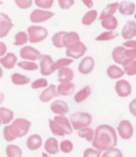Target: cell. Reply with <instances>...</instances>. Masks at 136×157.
<instances>
[{"mask_svg":"<svg viewBox=\"0 0 136 157\" xmlns=\"http://www.w3.org/2000/svg\"><path fill=\"white\" fill-rule=\"evenodd\" d=\"M6 153L7 157H22V151L18 146L10 144L6 147Z\"/></svg>","mask_w":136,"mask_h":157,"instance_id":"74e56055","label":"cell"},{"mask_svg":"<svg viewBox=\"0 0 136 157\" xmlns=\"http://www.w3.org/2000/svg\"><path fill=\"white\" fill-rule=\"evenodd\" d=\"M77 135L81 138L85 139L87 141L91 142L93 141V139H94L95 132L93 131V129H92V128H90L89 127L84 128L82 129L78 130Z\"/></svg>","mask_w":136,"mask_h":157,"instance_id":"d6a6232c","label":"cell"},{"mask_svg":"<svg viewBox=\"0 0 136 157\" xmlns=\"http://www.w3.org/2000/svg\"><path fill=\"white\" fill-rule=\"evenodd\" d=\"M14 2L20 9H28L32 6L33 0H14Z\"/></svg>","mask_w":136,"mask_h":157,"instance_id":"bcb514c9","label":"cell"},{"mask_svg":"<svg viewBox=\"0 0 136 157\" xmlns=\"http://www.w3.org/2000/svg\"><path fill=\"white\" fill-rule=\"evenodd\" d=\"M74 130L82 129L89 127L93 121V117L89 113L85 112H76L73 113L69 118Z\"/></svg>","mask_w":136,"mask_h":157,"instance_id":"7a4b0ae2","label":"cell"},{"mask_svg":"<svg viewBox=\"0 0 136 157\" xmlns=\"http://www.w3.org/2000/svg\"><path fill=\"white\" fill-rule=\"evenodd\" d=\"M0 118L2 124H8L14 119V112L6 108L1 107L0 109Z\"/></svg>","mask_w":136,"mask_h":157,"instance_id":"83f0119b","label":"cell"},{"mask_svg":"<svg viewBox=\"0 0 136 157\" xmlns=\"http://www.w3.org/2000/svg\"><path fill=\"white\" fill-rule=\"evenodd\" d=\"M50 109L53 113L57 114V116H65L69 113V111L68 104L61 100L53 101L50 105Z\"/></svg>","mask_w":136,"mask_h":157,"instance_id":"5bb4252c","label":"cell"},{"mask_svg":"<svg viewBox=\"0 0 136 157\" xmlns=\"http://www.w3.org/2000/svg\"><path fill=\"white\" fill-rule=\"evenodd\" d=\"M115 89L117 95L120 98H127L130 96L132 92V87L130 82L123 79L117 81Z\"/></svg>","mask_w":136,"mask_h":157,"instance_id":"30bf717a","label":"cell"},{"mask_svg":"<svg viewBox=\"0 0 136 157\" xmlns=\"http://www.w3.org/2000/svg\"><path fill=\"white\" fill-rule=\"evenodd\" d=\"M74 78V73L70 68L65 67L58 70V82L60 83H69Z\"/></svg>","mask_w":136,"mask_h":157,"instance_id":"e0dca14e","label":"cell"},{"mask_svg":"<svg viewBox=\"0 0 136 157\" xmlns=\"http://www.w3.org/2000/svg\"><path fill=\"white\" fill-rule=\"evenodd\" d=\"M42 56V54L39 50L30 46H24L20 50V57L24 60H29V61L34 62V61L40 59Z\"/></svg>","mask_w":136,"mask_h":157,"instance_id":"ba28073f","label":"cell"},{"mask_svg":"<svg viewBox=\"0 0 136 157\" xmlns=\"http://www.w3.org/2000/svg\"><path fill=\"white\" fill-rule=\"evenodd\" d=\"M125 55H126L127 58L136 60V50H134V49L126 50V51H125Z\"/></svg>","mask_w":136,"mask_h":157,"instance_id":"816d5d0a","label":"cell"},{"mask_svg":"<svg viewBox=\"0 0 136 157\" xmlns=\"http://www.w3.org/2000/svg\"><path fill=\"white\" fill-rule=\"evenodd\" d=\"M57 96H58L57 92V87L54 84H51L42 92V94L39 96V99L42 102L47 103Z\"/></svg>","mask_w":136,"mask_h":157,"instance_id":"9a60e30c","label":"cell"},{"mask_svg":"<svg viewBox=\"0 0 136 157\" xmlns=\"http://www.w3.org/2000/svg\"><path fill=\"white\" fill-rule=\"evenodd\" d=\"M65 34H66L65 31H60L53 34L52 37V42H53V46L57 48H59V49L64 48L63 39Z\"/></svg>","mask_w":136,"mask_h":157,"instance_id":"8d00e7d4","label":"cell"},{"mask_svg":"<svg viewBox=\"0 0 136 157\" xmlns=\"http://www.w3.org/2000/svg\"><path fill=\"white\" fill-rule=\"evenodd\" d=\"M60 149L61 150V151H63L64 153H69L73 149V143L68 140H63L60 144Z\"/></svg>","mask_w":136,"mask_h":157,"instance_id":"7bdbcfd3","label":"cell"},{"mask_svg":"<svg viewBox=\"0 0 136 157\" xmlns=\"http://www.w3.org/2000/svg\"><path fill=\"white\" fill-rule=\"evenodd\" d=\"M6 50H7V46L5 45V43L2 42H0V56L3 57L6 55Z\"/></svg>","mask_w":136,"mask_h":157,"instance_id":"f5cc1de1","label":"cell"},{"mask_svg":"<svg viewBox=\"0 0 136 157\" xmlns=\"http://www.w3.org/2000/svg\"><path fill=\"white\" fill-rule=\"evenodd\" d=\"M3 136L5 140L7 142H11L16 139V136L14 135V132L12 130L10 125H6L3 128Z\"/></svg>","mask_w":136,"mask_h":157,"instance_id":"60d3db41","label":"cell"},{"mask_svg":"<svg viewBox=\"0 0 136 157\" xmlns=\"http://www.w3.org/2000/svg\"><path fill=\"white\" fill-rule=\"evenodd\" d=\"M11 82L16 86H23L27 85L30 82V78L26 75H22L18 73H14L10 76Z\"/></svg>","mask_w":136,"mask_h":157,"instance_id":"f546056e","label":"cell"},{"mask_svg":"<svg viewBox=\"0 0 136 157\" xmlns=\"http://www.w3.org/2000/svg\"><path fill=\"white\" fill-rule=\"evenodd\" d=\"M73 62V60L70 58H60L59 60H57V62H55L53 65V69L54 71L56 70H59L62 68L67 67L68 66L71 65Z\"/></svg>","mask_w":136,"mask_h":157,"instance_id":"f35d334b","label":"cell"},{"mask_svg":"<svg viewBox=\"0 0 136 157\" xmlns=\"http://www.w3.org/2000/svg\"><path fill=\"white\" fill-rule=\"evenodd\" d=\"M54 13L51 11H47V10H42L37 9L31 12L30 16V19L32 22L34 23H41V22H45L53 17Z\"/></svg>","mask_w":136,"mask_h":157,"instance_id":"9c48e42d","label":"cell"},{"mask_svg":"<svg viewBox=\"0 0 136 157\" xmlns=\"http://www.w3.org/2000/svg\"><path fill=\"white\" fill-rule=\"evenodd\" d=\"M117 144V135L113 127L108 124H101L95 131L93 146L98 151H108Z\"/></svg>","mask_w":136,"mask_h":157,"instance_id":"6da1fadb","label":"cell"},{"mask_svg":"<svg viewBox=\"0 0 136 157\" xmlns=\"http://www.w3.org/2000/svg\"><path fill=\"white\" fill-rule=\"evenodd\" d=\"M85 6L89 8H92L93 6V0H81Z\"/></svg>","mask_w":136,"mask_h":157,"instance_id":"db71d44e","label":"cell"},{"mask_svg":"<svg viewBox=\"0 0 136 157\" xmlns=\"http://www.w3.org/2000/svg\"><path fill=\"white\" fill-rule=\"evenodd\" d=\"M95 66L94 58L91 56H87L81 60L78 66V70L81 74H89L93 71Z\"/></svg>","mask_w":136,"mask_h":157,"instance_id":"4fadbf2b","label":"cell"},{"mask_svg":"<svg viewBox=\"0 0 136 157\" xmlns=\"http://www.w3.org/2000/svg\"><path fill=\"white\" fill-rule=\"evenodd\" d=\"M29 41V36L26 34V32L24 31H20L15 34L14 36V46H23L25 44L27 43Z\"/></svg>","mask_w":136,"mask_h":157,"instance_id":"d590c367","label":"cell"},{"mask_svg":"<svg viewBox=\"0 0 136 157\" xmlns=\"http://www.w3.org/2000/svg\"><path fill=\"white\" fill-rule=\"evenodd\" d=\"M60 7L63 10H68L74 4V0H58Z\"/></svg>","mask_w":136,"mask_h":157,"instance_id":"c3c4849f","label":"cell"},{"mask_svg":"<svg viewBox=\"0 0 136 157\" xmlns=\"http://www.w3.org/2000/svg\"><path fill=\"white\" fill-rule=\"evenodd\" d=\"M75 90V84L69 82V83H60L57 86V94L60 96H69L73 94Z\"/></svg>","mask_w":136,"mask_h":157,"instance_id":"7402d4cb","label":"cell"},{"mask_svg":"<svg viewBox=\"0 0 136 157\" xmlns=\"http://www.w3.org/2000/svg\"><path fill=\"white\" fill-rule=\"evenodd\" d=\"M42 157H49V156L47 155V154H45V152H43V153L42 154Z\"/></svg>","mask_w":136,"mask_h":157,"instance_id":"11a10c76","label":"cell"},{"mask_svg":"<svg viewBox=\"0 0 136 157\" xmlns=\"http://www.w3.org/2000/svg\"><path fill=\"white\" fill-rule=\"evenodd\" d=\"M80 41H81V38H80L79 34H77V32H66V34L64 36L63 39L64 47H70V46L74 45L77 42H80Z\"/></svg>","mask_w":136,"mask_h":157,"instance_id":"44dd1931","label":"cell"},{"mask_svg":"<svg viewBox=\"0 0 136 157\" xmlns=\"http://www.w3.org/2000/svg\"><path fill=\"white\" fill-rule=\"evenodd\" d=\"M29 41L31 43H38L42 42L47 38L48 30L43 26H30L27 29Z\"/></svg>","mask_w":136,"mask_h":157,"instance_id":"277c9868","label":"cell"},{"mask_svg":"<svg viewBox=\"0 0 136 157\" xmlns=\"http://www.w3.org/2000/svg\"><path fill=\"white\" fill-rule=\"evenodd\" d=\"M49 128L51 130L52 133L54 136H64L65 134V130L63 129V128L59 124L55 121L54 120H49Z\"/></svg>","mask_w":136,"mask_h":157,"instance_id":"1f68e13d","label":"cell"},{"mask_svg":"<svg viewBox=\"0 0 136 157\" xmlns=\"http://www.w3.org/2000/svg\"><path fill=\"white\" fill-rule=\"evenodd\" d=\"M53 120L63 128L66 135H70L73 133V128L71 124V122L67 117H65V116H56L54 117Z\"/></svg>","mask_w":136,"mask_h":157,"instance_id":"ffe728a7","label":"cell"},{"mask_svg":"<svg viewBox=\"0 0 136 157\" xmlns=\"http://www.w3.org/2000/svg\"><path fill=\"white\" fill-rule=\"evenodd\" d=\"M126 48L123 46H117L115 49H113L112 53H111V57L115 62L118 65H123L125 60L127 59V57L125 55V51Z\"/></svg>","mask_w":136,"mask_h":157,"instance_id":"ac0fdd59","label":"cell"},{"mask_svg":"<svg viewBox=\"0 0 136 157\" xmlns=\"http://www.w3.org/2000/svg\"><path fill=\"white\" fill-rule=\"evenodd\" d=\"M135 10V4L132 2L123 1L119 3V11L123 15H132Z\"/></svg>","mask_w":136,"mask_h":157,"instance_id":"603a6c76","label":"cell"},{"mask_svg":"<svg viewBox=\"0 0 136 157\" xmlns=\"http://www.w3.org/2000/svg\"><path fill=\"white\" fill-rule=\"evenodd\" d=\"M129 111L134 117H136V98L132 100L129 104Z\"/></svg>","mask_w":136,"mask_h":157,"instance_id":"681fc988","label":"cell"},{"mask_svg":"<svg viewBox=\"0 0 136 157\" xmlns=\"http://www.w3.org/2000/svg\"><path fill=\"white\" fill-rule=\"evenodd\" d=\"M101 26L105 30L111 31V30H115L118 26V20L115 17L112 16L106 19L101 20Z\"/></svg>","mask_w":136,"mask_h":157,"instance_id":"4dcf8cb0","label":"cell"},{"mask_svg":"<svg viewBox=\"0 0 136 157\" xmlns=\"http://www.w3.org/2000/svg\"><path fill=\"white\" fill-rule=\"evenodd\" d=\"M40 63V71L42 75L45 76H49L53 73H54V70L53 69V65L54 62L53 61V58L49 55L45 54L41 57L39 59Z\"/></svg>","mask_w":136,"mask_h":157,"instance_id":"52a82bcc","label":"cell"},{"mask_svg":"<svg viewBox=\"0 0 136 157\" xmlns=\"http://www.w3.org/2000/svg\"><path fill=\"white\" fill-rule=\"evenodd\" d=\"M121 35L125 40H131L136 37V22L132 20L127 21L123 27Z\"/></svg>","mask_w":136,"mask_h":157,"instance_id":"7c38bea8","label":"cell"},{"mask_svg":"<svg viewBox=\"0 0 136 157\" xmlns=\"http://www.w3.org/2000/svg\"><path fill=\"white\" fill-rule=\"evenodd\" d=\"M84 157H100V151L95 150L93 148H87L84 151Z\"/></svg>","mask_w":136,"mask_h":157,"instance_id":"7dc6e473","label":"cell"},{"mask_svg":"<svg viewBox=\"0 0 136 157\" xmlns=\"http://www.w3.org/2000/svg\"><path fill=\"white\" fill-rule=\"evenodd\" d=\"M101 157H123V153L121 152L120 150L114 147V148H111L108 151H105Z\"/></svg>","mask_w":136,"mask_h":157,"instance_id":"f6af8a7d","label":"cell"},{"mask_svg":"<svg viewBox=\"0 0 136 157\" xmlns=\"http://www.w3.org/2000/svg\"><path fill=\"white\" fill-rule=\"evenodd\" d=\"M54 0H34L36 6L43 9H49L53 5Z\"/></svg>","mask_w":136,"mask_h":157,"instance_id":"ee69618b","label":"cell"},{"mask_svg":"<svg viewBox=\"0 0 136 157\" xmlns=\"http://www.w3.org/2000/svg\"><path fill=\"white\" fill-rule=\"evenodd\" d=\"M44 147H45V151L50 155H55V154L58 153L60 151L58 142L55 138L53 137H50L46 140Z\"/></svg>","mask_w":136,"mask_h":157,"instance_id":"cb8c5ba5","label":"cell"},{"mask_svg":"<svg viewBox=\"0 0 136 157\" xmlns=\"http://www.w3.org/2000/svg\"><path fill=\"white\" fill-rule=\"evenodd\" d=\"M30 126H31V122L23 118L15 119L10 124V127L17 138L23 137L24 136H26L30 130Z\"/></svg>","mask_w":136,"mask_h":157,"instance_id":"3957f363","label":"cell"},{"mask_svg":"<svg viewBox=\"0 0 136 157\" xmlns=\"http://www.w3.org/2000/svg\"><path fill=\"white\" fill-rule=\"evenodd\" d=\"M48 86H49L48 81L45 78H39V79L35 80L31 84V88L33 90L43 89V88H47Z\"/></svg>","mask_w":136,"mask_h":157,"instance_id":"b9f144b4","label":"cell"},{"mask_svg":"<svg viewBox=\"0 0 136 157\" xmlns=\"http://www.w3.org/2000/svg\"><path fill=\"white\" fill-rule=\"evenodd\" d=\"M14 26L11 18L4 13L0 14V38H5Z\"/></svg>","mask_w":136,"mask_h":157,"instance_id":"8fae6325","label":"cell"},{"mask_svg":"<svg viewBox=\"0 0 136 157\" xmlns=\"http://www.w3.org/2000/svg\"><path fill=\"white\" fill-rule=\"evenodd\" d=\"M134 18L136 19V13H135V14H134Z\"/></svg>","mask_w":136,"mask_h":157,"instance_id":"9f6ffc18","label":"cell"},{"mask_svg":"<svg viewBox=\"0 0 136 157\" xmlns=\"http://www.w3.org/2000/svg\"><path fill=\"white\" fill-rule=\"evenodd\" d=\"M18 66L24 70L27 71H34L38 70V65L31 61H22L17 63Z\"/></svg>","mask_w":136,"mask_h":157,"instance_id":"ab89813d","label":"cell"},{"mask_svg":"<svg viewBox=\"0 0 136 157\" xmlns=\"http://www.w3.org/2000/svg\"><path fill=\"white\" fill-rule=\"evenodd\" d=\"M42 139L38 134H34L29 136V138L26 140V146L28 149L31 151H35V150L39 149L42 147Z\"/></svg>","mask_w":136,"mask_h":157,"instance_id":"d6986e66","label":"cell"},{"mask_svg":"<svg viewBox=\"0 0 136 157\" xmlns=\"http://www.w3.org/2000/svg\"><path fill=\"white\" fill-rule=\"evenodd\" d=\"M107 74L111 79H119L124 75L125 72L120 67L115 65H111L107 69Z\"/></svg>","mask_w":136,"mask_h":157,"instance_id":"484cf974","label":"cell"},{"mask_svg":"<svg viewBox=\"0 0 136 157\" xmlns=\"http://www.w3.org/2000/svg\"><path fill=\"white\" fill-rule=\"evenodd\" d=\"M123 67L125 74L128 76H134L136 74V60L127 58L123 63Z\"/></svg>","mask_w":136,"mask_h":157,"instance_id":"4316f807","label":"cell"},{"mask_svg":"<svg viewBox=\"0 0 136 157\" xmlns=\"http://www.w3.org/2000/svg\"><path fill=\"white\" fill-rule=\"evenodd\" d=\"M119 3L118 2H114V3L108 4L106 7L104 9V10L101 13L99 19L100 20H104L108 18H110V17H112L113 14L115 13V11L117 10V9H119Z\"/></svg>","mask_w":136,"mask_h":157,"instance_id":"d4e9b609","label":"cell"},{"mask_svg":"<svg viewBox=\"0 0 136 157\" xmlns=\"http://www.w3.org/2000/svg\"><path fill=\"white\" fill-rule=\"evenodd\" d=\"M119 135L122 139L129 140L132 137L134 133V128H133L132 124L127 120H123L119 122L118 127H117Z\"/></svg>","mask_w":136,"mask_h":157,"instance_id":"8992f818","label":"cell"},{"mask_svg":"<svg viewBox=\"0 0 136 157\" xmlns=\"http://www.w3.org/2000/svg\"><path fill=\"white\" fill-rule=\"evenodd\" d=\"M97 18V11L96 10H91L88 11L82 18V24L85 26H90L96 21Z\"/></svg>","mask_w":136,"mask_h":157,"instance_id":"836d02e7","label":"cell"},{"mask_svg":"<svg viewBox=\"0 0 136 157\" xmlns=\"http://www.w3.org/2000/svg\"><path fill=\"white\" fill-rule=\"evenodd\" d=\"M119 36V34L117 32L111 30V31H105L101 33L99 36H97L96 38V41H99V42H104V41H111V40L115 39Z\"/></svg>","mask_w":136,"mask_h":157,"instance_id":"e575fe53","label":"cell"},{"mask_svg":"<svg viewBox=\"0 0 136 157\" xmlns=\"http://www.w3.org/2000/svg\"><path fill=\"white\" fill-rule=\"evenodd\" d=\"M123 46L124 47L130 48V49H134L136 50V40H127L125 42H123Z\"/></svg>","mask_w":136,"mask_h":157,"instance_id":"f907efd6","label":"cell"},{"mask_svg":"<svg viewBox=\"0 0 136 157\" xmlns=\"http://www.w3.org/2000/svg\"><path fill=\"white\" fill-rule=\"evenodd\" d=\"M87 51V47L83 42L81 41L74 45L71 46L70 47L67 48L66 50V56L68 58H73V59H79L82 58Z\"/></svg>","mask_w":136,"mask_h":157,"instance_id":"5b68a950","label":"cell"},{"mask_svg":"<svg viewBox=\"0 0 136 157\" xmlns=\"http://www.w3.org/2000/svg\"><path fill=\"white\" fill-rule=\"evenodd\" d=\"M91 94H92V89H91L90 86H85V87L81 89V90H79L75 94V96H74V101L77 103L83 102L84 101H85L89 98V96L91 95Z\"/></svg>","mask_w":136,"mask_h":157,"instance_id":"f1b7e54d","label":"cell"},{"mask_svg":"<svg viewBox=\"0 0 136 157\" xmlns=\"http://www.w3.org/2000/svg\"><path fill=\"white\" fill-rule=\"evenodd\" d=\"M18 58L14 53H8L3 57H1L0 58V63L2 67H4L6 70H11L14 67L15 64L17 63Z\"/></svg>","mask_w":136,"mask_h":157,"instance_id":"2e32d148","label":"cell"}]
</instances>
